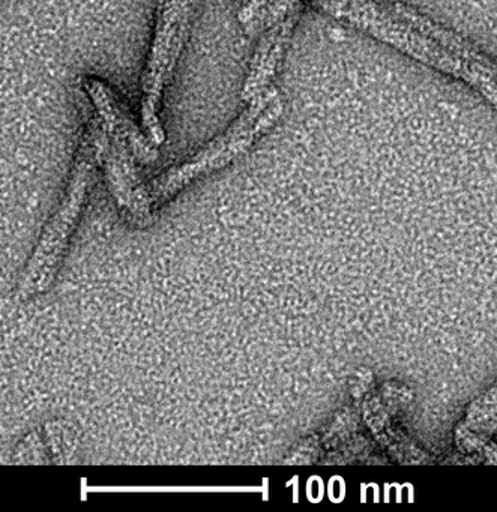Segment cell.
<instances>
[{"label": "cell", "instance_id": "obj_2", "mask_svg": "<svg viewBox=\"0 0 497 512\" xmlns=\"http://www.w3.org/2000/svg\"><path fill=\"white\" fill-rule=\"evenodd\" d=\"M172 0H158L157 31H155L154 46H152L151 61L146 71L143 92L145 98L142 101L143 125L148 131L149 139L155 146L163 145L166 140L160 119H158V103H160L161 91L166 82V62L169 53V40H167V20H169V8Z\"/></svg>", "mask_w": 497, "mask_h": 512}, {"label": "cell", "instance_id": "obj_7", "mask_svg": "<svg viewBox=\"0 0 497 512\" xmlns=\"http://www.w3.org/2000/svg\"><path fill=\"white\" fill-rule=\"evenodd\" d=\"M43 440L34 433L26 437L16 451V461L26 464H43L50 461L47 458L49 452H47L46 442Z\"/></svg>", "mask_w": 497, "mask_h": 512}, {"label": "cell", "instance_id": "obj_3", "mask_svg": "<svg viewBox=\"0 0 497 512\" xmlns=\"http://www.w3.org/2000/svg\"><path fill=\"white\" fill-rule=\"evenodd\" d=\"M85 91L97 109L104 133L109 139L122 140L127 145H131V149L142 160L152 161L157 158L158 152L142 136L139 128L122 109L115 94L110 91L106 83L95 79V77H89L85 80Z\"/></svg>", "mask_w": 497, "mask_h": 512}, {"label": "cell", "instance_id": "obj_4", "mask_svg": "<svg viewBox=\"0 0 497 512\" xmlns=\"http://www.w3.org/2000/svg\"><path fill=\"white\" fill-rule=\"evenodd\" d=\"M389 14L395 17V19L406 23L409 28L415 29L419 34L433 38L434 41L442 44L449 52L455 53V55L463 58L464 61H466L464 64L469 65L472 70L479 71V73L497 80L496 62L490 61L487 56L479 53L472 44L467 43L466 40L458 37L454 32L446 31L442 26H437L436 23L425 19L421 14L415 13V11L410 10L409 7H404V5L401 4L392 5V7L389 8Z\"/></svg>", "mask_w": 497, "mask_h": 512}, {"label": "cell", "instance_id": "obj_8", "mask_svg": "<svg viewBox=\"0 0 497 512\" xmlns=\"http://www.w3.org/2000/svg\"><path fill=\"white\" fill-rule=\"evenodd\" d=\"M274 2L275 0H251L250 4L239 13V22L250 23L251 20L256 19L262 13L263 8L269 7Z\"/></svg>", "mask_w": 497, "mask_h": 512}, {"label": "cell", "instance_id": "obj_6", "mask_svg": "<svg viewBox=\"0 0 497 512\" xmlns=\"http://www.w3.org/2000/svg\"><path fill=\"white\" fill-rule=\"evenodd\" d=\"M497 412V385H494L493 388L488 389L484 395L476 398L472 404H470L469 409H467L466 416H464V421L458 425L457 428L460 430H466V428L478 427L482 422L487 421L488 418L494 415Z\"/></svg>", "mask_w": 497, "mask_h": 512}, {"label": "cell", "instance_id": "obj_5", "mask_svg": "<svg viewBox=\"0 0 497 512\" xmlns=\"http://www.w3.org/2000/svg\"><path fill=\"white\" fill-rule=\"evenodd\" d=\"M44 442H46L49 454L52 455V461H55V463H65L70 457V431L58 419L44 425Z\"/></svg>", "mask_w": 497, "mask_h": 512}, {"label": "cell", "instance_id": "obj_1", "mask_svg": "<svg viewBox=\"0 0 497 512\" xmlns=\"http://www.w3.org/2000/svg\"><path fill=\"white\" fill-rule=\"evenodd\" d=\"M97 160V125H91L80 143L64 196L44 226L20 275L17 283V298L20 301L40 298L55 283L71 236L79 223Z\"/></svg>", "mask_w": 497, "mask_h": 512}]
</instances>
